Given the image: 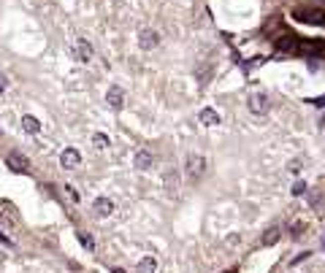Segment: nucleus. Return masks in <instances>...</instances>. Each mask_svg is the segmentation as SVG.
Here are the masks:
<instances>
[{
  "instance_id": "nucleus-16",
  "label": "nucleus",
  "mask_w": 325,
  "mask_h": 273,
  "mask_svg": "<svg viewBox=\"0 0 325 273\" xmlns=\"http://www.w3.org/2000/svg\"><path fill=\"white\" fill-rule=\"evenodd\" d=\"M176 187H179L176 173H173V171H168V173H165V192H176Z\"/></svg>"
},
{
  "instance_id": "nucleus-5",
  "label": "nucleus",
  "mask_w": 325,
  "mask_h": 273,
  "mask_svg": "<svg viewBox=\"0 0 325 273\" xmlns=\"http://www.w3.org/2000/svg\"><path fill=\"white\" fill-rule=\"evenodd\" d=\"M106 103L114 108V111H122L125 108V90L122 87H108V92H106Z\"/></svg>"
},
{
  "instance_id": "nucleus-19",
  "label": "nucleus",
  "mask_w": 325,
  "mask_h": 273,
  "mask_svg": "<svg viewBox=\"0 0 325 273\" xmlns=\"http://www.w3.org/2000/svg\"><path fill=\"white\" fill-rule=\"evenodd\" d=\"M79 241H81V246L87 249V252H92V249H95V241H92L90 235H84V233H79Z\"/></svg>"
},
{
  "instance_id": "nucleus-15",
  "label": "nucleus",
  "mask_w": 325,
  "mask_h": 273,
  "mask_svg": "<svg viewBox=\"0 0 325 273\" xmlns=\"http://www.w3.org/2000/svg\"><path fill=\"white\" fill-rule=\"evenodd\" d=\"M22 130L30 133V136H36V133L41 130V122L33 117V114H25V117H22Z\"/></svg>"
},
{
  "instance_id": "nucleus-24",
  "label": "nucleus",
  "mask_w": 325,
  "mask_h": 273,
  "mask_svg": "<svg viewBox=\"0 0 325 273\" xmlns=\"http://www.w3.org/2000/svg\"><path fill=\"white\" fill-rule=\"evenodd\" d=\"M114 273H125V271H114Z\"/></svg>"
},
{
  "instance_id": "nucleus-18",
  "label": "nucleus",
  "mask_w": 325,
  "mask_h": 273,
  "mask_svg": "<svg viewBox=\"0 0 325 273\" xmlns=\"http://www.w3.org/2000/svg\"><path fill=\"white\" fill-rule=\"evenodd\" d=\"M304 230H306V222H295L293 228H290V235H293L295 241H298V238L304 235Z\"/></svg>"
},
{
  "instance_id": "nucleus-1",
  "label": "nucleus",
  "mask_w": 325,
  "mask_h": 273,
  "mask_svg": "<svg viewBox=\"0 0 325 273\" xmlns=\"http://www.w3.org/2000/svg\"><path fill=\"white\" fill-rule=\"evenodd\" d=\"M247 108L255 114V117H263V114H269V108H271L269 95H266V92H252V95H249V100H247Z\"/></svg>"
},
{
  "instance_id": "nucleus-2",
  "label": "nucleus",
  "mask_w": 325,
  "mask_h": 273,
  "mask_svg": "<svg viewBox=\"0 0 325 273\" xmlns=\"http://www.w3.org/2000/svg\"><path fill=\"white\" fill-rule=\"evenodd\" d=\"M184 171H187V176L193 179H201L203 173H206V157L203 154H190L187 157V162H184Z\"/></svg>"
},
{
  "instance_id": "nucleus-20",
  "label": "nucleus",
  "mask_w": 325,
  "mask_h": 273,
  "mask_svg": "<svg viewBox=\"0 0 325 273\" xmlns=\"http://www.w3.org/2000/svg\"><path fill=\"white\" fill-rule=\"evenodd\" d=\"M301 168H304V162H301V160H290L287 162V171L290 173H301Z\"/></svg>"
},
{
  "instance_id": "nucleus-6",
  "label": "nucleus",
  "mask_w": 325,
  "mask_h": 273,
  "mask_svg": "<svg viewBox=\"0 0 325 273\" xmlns=\"http://www.w3.org/2000/svg\"><path fill=\"white\" fill-rule=\"evenodd\" d=\"M92 211H95V217L106 219V217H111V214L117 211V206H114L111 197H98V200L92 203Z\"/></svg>"
},
{
  "instance_id": "nucleus-4",
  "label": "nucleus",
  "mask_w": 325,
  "mask_h": 273,
  "mask_svg": "<svg viewBox=\"0 0 325 273\" xmlns=\"http://www.w3.org/2000/svg\"><path fill=\"white\" fill-rule=\"evenodd\" d=\"M5 165H8L14 173H27V171H30V162H27V157L19 154V152H11L8 157H5Z\"/></svg>"
},
{
  "instance_id": "nucleus-17",
  "label": "nucleus",
  "mask_w": 325,
  "mask_h": 273,
  "mask_svg": "<svg viewBox=\"0 0 325 273\" xmlns=\"http://www.w3.org/2000/svg\"><path fill=\"white\" fill-rule=\"evenodd\" d=\"M92 143H95V149H106V146H108V136L95 133V136H92Z\"/></svg>"
},
{
  "instance_id": "nucleus-22",
  "label": "nucleus",
  "mask_w": 325,
  "mask_h": 273,
  "mask_svg": "<svg viewBox=\"0 0 325 273\" xmlns=\"http://www.w3.org/2000/svg\"><path fill=\"white\" fill-rule=\"evenodd\" d=\"M65 192H68V197H71V200H73V203H76V200H79V195H76V189H73V187H65Z\"/></svg>"
},
{
  "instance_id": "nucleus-7",
  "label": "nucleus",
  "mask_w": 325,
  "mask_h": 273,
  "mask_svg": "<svg viewBox=\"0 0 325 273\" xmlns=\"http://www.w3.org/2000/svg\"><path fill=\"white\" fill-rule=\"evenodd\" d=\"M60 165L65 168V171H76V168L81 165V154L76 152V149H71V146H68L65 152L60 154Z\"/></svg>"
},
{
  "instance_id": "nucleus-11",
  "label": "nucleus",
  "mask_w": 325,
  "mask_h": 273,
  "mask_svg": "<svg viewBox=\"0 0 325 273\" xmlns=\"http://www.w3.org/2000/svg\"><path fill=\"white\" fill-rule=\"evenodd\" d=\"M295 16H298V19L301 22H312V25H325V14H323V11H298V14H295Z\"/></svg>"
},
{
  "instance_id": "nucleus-14",
  "label": "nucleus",
  "mask_w": 325,
  "mask_h": 273,
  "mask_svg": "<svg viewBox=\"0 0 325 273\" xmlns=\"http://www.w3.org/2000/svg\"><path fill=\"white\" fill-rule=\"evenodd\" d=\"M136 271L138 273H155V271H158V260H155L152 254H147V257L138 260V268Z\"/></svg>"
},
{
  "instance_id": "nucleus-10",
  "label": "nucleus",
  "mask_w": 325,
  "mask_h": 273,
  "mask_svg": "<svg viewBox=\"0 0 325 273\" xmlns=\"http://www.w3.org/2000/svg\"><path fill=\"white\" fill-rule=\"evenodd\" d=\"M0 219H5V222H8L11 228H16V225H19V217H16L14 206H11L8 200H3V203H0Z\"/></svg>"
},
{
  "instance_id": "nucleus-23",
  "label": "nucleus",
  "mask_w": 325,
  "mask_h": 273,
  "mask_svg": "<svg viewBox=\"0 0 325 273\" xmlns=\"http://www.w3.org/2000/svg\"><path fill=\"white\" fill-rule=\"evenodd\" d=\"M5 87H8V79H5V76H3V73H0V92H3V90H5Z\"/></svg>"
},
{
  "instance_id": "nucleus-3",
  "label": "nucleus",
  "mask_w": 325,
  "mask_h": 273,
  "mask_svg": "<svg viewBox=\"0 0 325 273\" xmlns=\"http://www.w3.org/2000/svg\"><path fill=\"white\" fill-rule=\"evenodd\" d=\"M138 46H141L144 51L158 49V46H160V33H158V30H152V27L141 30V33H138Z\"/></svg>"
},
{
  "instance_id": "nucleus-25",
  "label": "nucleus",
  "mask_w": 325,
  "mask_h": 273,
  "mask_svg": "<svg viewBox=\"0 0 325 273\" xmlns=\"http://www.w3.org/2000/svg\"><path fill=\"white\" fill-rule=\"evenodd\" d=\"M228 273H236V271H228Z\"/></svg>"
},
{
  "instance_id": "nucleus-12",
  "label": "nucleus",
  "mask_w": 325,
  "mask_h": 273,
  "mask_svg": "<svg viewBox=\"0 0 325 273\" xmlns=\"http://www.w3.org/2000/svg\"><path fill=\"white\" fill-rule=\"evenodd\" d=\"M198 119H201V125H206V127L219 125V114L214 111V108H203V111L198 114Z\"/></svg>"
},
{
  "instance_id": "nucleus-21",
  "label": "nucleus",
  "mask_w": 325,
  "mask_h": 273,
  "mask_svg": "<svg viewBox=\"0 0 325 273\" xmlns=\"http://www.w3.org/2000/svg\"><path fill=\"white\" fill-rule=\"evenodd\" d=\"M293 195H295V197L306 195V184H304V182H295V184H293Z\"/></svg>"
},
{
  "instance_id": "nucleus-9",
  "label": "nucleus",
  "mask_w": 325,
  "mask_h": 273,
  "mask_svg": "<svg viewBox=\"0 0 325 273\" xmlns=\"http://www.w3.org/2000/svg\"><path fill=\"white\" fill-rule=\"evenodd\" d=\"M133 162H136L138 171H149V168L155 165V154L149 152V149H138V152H136V160H133Z\"/></svg>"
},
{
  "instance_id": "nucleus-8",
  "label": "nucleus",
  "mask_w": 325,
  "mask_h": 273,
  "mask_svg": "<svg viewBox=\"0 0 325 273\" xmlns=\"http://www.w3.org/2000/svg\"><path fill=\"white\" fill-rule=\"evenodd\" d=\"M92 54H95V49H92V44L87 38H76V60L79 62H90Z\"/></svg>"
},
{
  "instance_id": "nucleus-13",
  "label": "nucleus",
  "mask_w": 325,
  "mask_h": 273,
  "mask_svg": "<svg viewBox=\"0 0 325 273\" xmlns=\"http://www.w3.org/2000/svg\"><path fill=\"white\" fill-rule=\"evenodd\" d=\"M279 238H282V230L274 225V228H269V230H266V235L260 238V246H274V243L279 241Z\"/></svg>"
}]
</instances>
